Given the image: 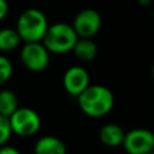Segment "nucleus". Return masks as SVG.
<instances>
[{
	"label": "nucleus",
	"mask_w": 154,
	"mask_h": 154,
	"mask_svg": "<svg viewBox=\"0 0 154 154\" xmlns=\"http://www.w3.org/2000/svg\"><path fill=\"white\" fill-rule=\"evenodd\" d=\"M79 109L88 117L101 118L108 114L114 106V95L102 84H89L78 96Z\"/></svg>",
	"instance_id": "f257e3e1"
},
{
	"label": "nucleus",
	"mask_w": 154,
	"mask_h": 154,
	"mask_svg": "<svg viewBox=\"0 0 154 154\" xmlns=\"http://www.w3.org/2000/svg\"><path fill=\"white\" fill-rule=\"evenodd\" d=\"M48 25L46 14L38 8L30 7L18 16L14 29L17 30L22 42H41Z\"/></svg>",
	"instance_id": "f03ea898"
},
{
	"label": "nucleus",
	"mask_w": 154,
	"mask_h": 154,
	"mask_svg": "<svg viewBox=\"0 0 154 154\" xmlns=\"http://www.w3.org/2000/svg\"><path fill=\"white\" fill-rule=\"evenodd\" d=\"M77 40L78 35L71 24L58 22L48 25V29L41 42L45 45L49 53L65 54L72 51Z\"/></svg>",
	"instance_id": "7ed1b4c3"
},
{
	"label": "nucleus",
	"mask_w": 154,
	"mask_h": 154,
	"mask_svg": "<svg viewBox=\"0 0 154 154\" xmlns=\"http://www.w3.org/2000/svg\"><path fill=\"white\" fill-rule=\"evenodd\" d=\"M10 125L12 134L20 137H29L35 135L41 128L40 114L30 107H18L10 117Z\"/></svg>",
	"instance_id": "20e7f679"
},
{
	"label": "nucleus",
	"mask_w": 154,
	"mask_h": 154,
	"mask_svg": "<svg viewBox=\"0 0 154 154\" xmlns=\"http://www.w3.org/2000/svg\"><path fill=\"white\" fill-rule=\"evenodd\" d=\"M49 54L42 42H28L23 43L19 58L25 69L32 72H41L49 64Z\"/></svg>",
	"instance_id": "39448f33"
},
{
	"label": "nucleus",
	"mask_w": 154,
	"mask_h": 154,
	"mask_svg": "<svg viewBox=\"0 0 154 154\" xmlns=\"http://www.w3.org/2000/svg\"><path fill=\"white\" fill-rule=\"evenodd\" d=\"M123 148L128 154H147L154 149V132L146 128H136L125 132Z\"/></svg>",
	"instance_id": "423d86ee"
},
{
	"label": "nucleus",
	"mask_w": 154,
	"mask_h": 154,
	"mask_svg": "<svg viewBox=\"0 0 154 154\" xmlns=\"http://www.w3.org/2000/svg\"><path fill=\"white\" fill-rule=\"evenodd\" d=\"M101 16L94 8H84L79 11L72 22V26L78 37L93 38L101 28Z\"/></svg>",
	"instance_id": "0eeeda50"
},
{
	"label": "nucleus",
	"mask_w": 154,
	"mask_h": 154,
	"mask_svg": "<svg viewBox=\"0 0 154 154\" xmlns=\"http://www.w3.org/2000/svg\"><path fill=\"white\" fill-rule=\"evenodd\" d=\"M90 84V77L88 71L79 65L70 66L63 76V87L65 91L77 97Z\"/></svg>",
	"instance_id": "6e6552de"
},
{
	"label": "nucleus",
	"mask_w": 154,
	"mask_h": 154,
	"mask_svg": "<svg viewBox=\"0 0 154 154\" xmlns=\"http://www.w3.org/2000/svg\"><path fill=\"white\" fill-rule=\"evenodd\" d=\"M125 137V131L123 128L116 123H107L100 128L99 131V140L100 142L111 148H116L123 144Z\"/></svg>",
	"instance_id": "1a4fd4ad"
},
{
	"label": "nucleus",
	"mask_w": 154,
	"mask_h": 154,
	"mask_svg": "<svg viewBox=\"0 0 154 154\" xmlns=\"http://www.w3.org/2000/svg\"><path fill=\"white\" fill-rule=\"evenodd\" d=\"M67 149L63 140L53 135L40 137L34 146L35 154H66Z\"/></svg>",
	"instance_id": "9d476101"
},
{
	"label": "nucleus",
	"mask_w": 154,
	"mask_h": 154,
	"mask_svg": "<svg viewBox=\"0 0 154 154\" xmlns=\"http://www.w3.org/2000/svg\"><path fill=\"white\" fill-rule=\"evenodd\" d=\"M71 52L81 61H91L97 55V46L93 38L78 37Z\"/></svg>",
	"instance_id": "9b49d317"
},
{
	"label": "nucleus",
	"mask_w": 154,
	"mask_h": 154,
	"mask_svg": "<svg viewBox=\"0 0 154 154\" xmlns=\"http://www.w3.org/2000/svg\"><path fill=\"white\" fill-rule=\"evenodd\" d=\"M20 42L22 40L14 28L0 29V52H11L16 49Z\"/></svg>",
	"instance_id": "f8f14e48"
},
{
	"label": "nucleus",
	"mask_w": 154,
	"mask_h": 154,
	"mask_svg": "<svg viewBox=\"0 0 154 154\" xmlns=\"http://www.w3.org/2000/svg\"><path fill=\"white\" fill-rule=\"evenodd\" d=\"M19 107L18 97L16 93L11 89L0 90V114L10 117Z\"/></svg>",
	"instance_id": "ddd939ff"
},
{
	"label": "nucleus",
	"mask_w": 154,
	"mask_h": 154,
	"mask_svg": "<svg viewBox=\"0 0 154 154\" xmlns=\"http://www.w3.org/2000/svg\"><path fill=\"white\" fill-rule=\"evenodd\" d=\"M13 73V65L11 63V60L0 54V85L5 84L12 76Z\"/></svg>",
	"instance_id": "4468645a"
},
{
	"label": "nucleus",
	"mask_w": 154,
	"mask_h": 154,
	"mask_svg": "<svg viewBox=\"0 0 154 154\" xmlns=\"http://www.w3.org/2000/svg\"><path fill=\"white\" fill-rule=\"evenodd\" d=\"M11 135H12V130L8 117L0 114V147L7 143Z\"/></svg>",
	"instance_id": "2eb2a0df"
},
{
	"label": "nucleus",
	"mask_w": 154,
	"mask_h": 154,
	"mask_svg": "<svg viewBox=\"0 0 154 154\" xmlns=\"http://www.w3.org/2000/svg\"><path fill=\"white\" fill-rule=\"evenodd\" d=\"M0 154H22L19 149H17L13 146H7L4 144L0 147Z\"/></svg>",
	"instance_id": "dca6fc26"
},
{
	"label": "nucleus",
	"mask_w": 154,
	"mask_h": 154,
	"mask_svg": "<svg viewBox=\"0 0 154 154\" xmlns=\"http://www.w3.org/2000/svg\"><path fill=\"white\" fill-rule=\"evenodd\" d=\"M8 13V4L6 0H0V22L7 16Z\"/></svg>",
	"instance_id": "f3484780"
},
{
	"label": "nucleus",
	"mask_w": 154,
	"mask_h": 154,
	"mask_svg": "<svg viewBox=\"0 0 154 154\" xmlns=\"http://www.w3.org/2000/svg\"><path fill=\"white\" fill-rule=\"evenodd\" d=\"M141 6H143V7H146V6H148V5H150V2H152V0H136Z\"/></svg>",
	"instance_id": "a211bd4d"
},
{
	"label": "nucleus",
	"mask_w": 154,
	"mask_h": 154,
	"mask_svg": "<svg viewBox=\"0 0 154 154\" xmlns=\"http://www.w3.org/2000/svg\"><path fill=\"white\" fill-rule=\"evenodd\" d=\"M152 77H153V81H154V64L152 66Z\"/></svg>",
	"instance_id": "6ab92c4d"
},
{
	"label": "nucleus",
	"mask_w": 154,
	"mask_h": 154,
	"mask_svg": "<svg viewBox=\"0 0 154 154\" xmlns=\"http://www.w3.org/2000/svg\"><path fill=\"white\" fill-rule=\"evenodd\" d=\"M147 154H154V149H153L152 152H149V153H147Z\"/></svg>",
	"instance_id": "aec40b11"
}]
</instances>
